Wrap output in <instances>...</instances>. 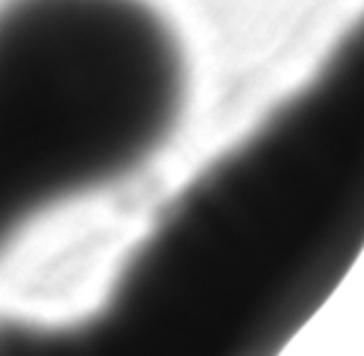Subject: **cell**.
<instances>
[{"instance_id": "6da1fadb", "label": "cell", "mask_w": 364, "mask_h": 356, "mask_svg": "<svg viewBox=\"0 0 364 356\" xmlns=\"http://www.w3.org/2000/svg\"><path fill=\"white\" fill-rule=\"evenodd\" d=\"M362 249L364 6L162 205L95 306L0 316V356H279Z\"/></svg>"}, {"instance_id": "7a4b0ae2", "label": "cell", "mask_w": 364, "mask_h": 356, "mask_svg": "<svg viewBox=\"0 0 364 356\" xmlns=\"http://www.w3.org/2000/svg\"><path fill=\"white\" fill-rule=\"evenodd\" d=\"M190 60L150 0H0V259L180 130Z\"/></svg>"}]
</instances>
